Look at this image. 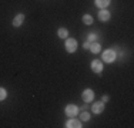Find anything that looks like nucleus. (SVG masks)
I'll list each match as a JSON object with an SVG mask.
<instances>
[{
  "label": "nucleus",
  "mask_w": 134,
  "mask_h": 128,
  "mask_svg": "<svg viewBox=\"0 0 134 128\" xmlns=\"http://www.w3.org/2000/svg\"><path fill=\"white\" fill-rule=\"evenodd\" d=\"M66 127L67 128H80L81 127V123L77 120H69L66 123Z\"/></svg>",
  "instance_id": "8"
},
{
  "label": "nucleus",
  "mask_w": 134,
  "mask_h": 128,
  "mask_svg": "<svg viewBox=\"0 0 134 128\" xmlns=\"http://www.w3.org/2000/svg\"><path fill=\"white\" fill-rule=\"evenodd\" d=\"M116 57H117V54L114 50H106L103 53V60L106 63H113L114 60H116Z\"/></svg>",
  "instance_id": "1"
},
{
  "label": "nucleus",
  "mask_w": 134,
  "mask_h": 128,
  "mask_svg": "<svg viewBox=\"0 0 134 128\" xmlns=\"http://www.w3.org/2000/svg\"><path fill=\"white\" fill-rule=\"evenodd\" d=\"M103 63L100 61V60H94V61H91V70H93L94 73H101L103 71Z\"/></svg>",
  "instance_id": "5"
},
{
  "label": "nucleus",
  "mask_w": 134,
  "mask_h": 128,
  "mask_svg": "<svg viewBox=\"0 0 134 128\" xmlns=\"http://www.w3.org/2000/svg\"><path fill=\"white\" fill-rule=\"evenodd\" d=\"M91 110H93V113H94V114H100V113H103V110H104V104H103V101H101V102H94L93 107H91Z\"/></svg>",
  "instance_id": "6"
},
{
  "label": "nucleus",
  "mask_w": 134,
  "mask_h": 128,
  "mask_svg": "<svg viewBox=\"0 0 134 128\" xmlns=\"http://www.w3.org/2000/svg\"><path fill=\"white\" fill-rule=\"evenodd\" d=\"M23 21H24V16L23 14H17L14 17V20H13V26L14 27H19V26L23 24Z\"/></svg>",
  "instance_id": "9"
},
{
  "label": "nucleus",
  "mask_w": 134,
  "mask_h": 128,
  "mask_svg": "<svg viewBox=\"0 0 134 128\" xmlns=\"http://www.w3.org/2000/svg\"><path fill=\"white\" fill-rule=\"evenodd\" d=\"M90 50H91V53L97 54V53H100V50H101V46H100L98 43H96V41H93V43L90 44Z\"/></svg>",
  "instance_id": "10"
},
{
  "label": "nucleus",
  "mask_w": 134,
  "mask_h": 128,
  "mask_svg": "<svg viewBox=\"0 0 134 128\" xmlns=\"http://www.w3.org/2000/svg\"><path fill=\"white\" fill-rule=\"evenodd\" d=\"M66 114L69 115V117H76V115L79 114V108L76 107V105L70 104V105H67V107H66Z\"/></svg>",
  "instance_id": "4"
},
{
  "label": "nucleus",
  "mask_w": 134,
  "mask_h": 128,
  "mask_svg": "<svg viewBox=\"0 0 134 128\" xmlns=\"http://www.w3.org/2000/svg\"><path fill=\"white\" fill-rule=\"evenodd\" d=\"M110 4V0H96V6L100 9H106Z\"/></svg>",
  "instance_id": "11"
},
{
  "label": "nucleus",
  "mask_w": 134,
  "mask_h": 128,
  "mask_svg": "<svg viewBox=\"0 0 134 128\" xmlns=\"http://www.w3.org/2000/svg\"><path fill=\"white\" fill-rule=\"evenodd\" d=\"M83 47H84L86 50H88V49H90V41H86V43L83 44Z\"/></svg>",
  "instance_id": "17"
},
{
  "label": "nucleus",
  "mask_w": 134,
  "mask_h": 128,
  "mask_svg": "<svg viewBox=\"0 0 134 128\" xmlns=\"http://www.w3.org/2000/svg\"><path fill=\"white\" fill-rule=\"evenodd\" d=\"M81 98H83V101H86V102H91L94 98V92L91 91V90H84L83 94H81Z\"/></svg>",
  "instance_id": "3"
},
{
  "label": "nucleus",
  "mask_w": 134,
  "mask_h": 128,
  "mask_svg": "<svg viewBox=\"0 0 134 128\" xmlns=\"http://www.w3.org/2000/svg\"><path fill=\"white\" fill-rule=\"evenodd\" d=\"M57 34H59V37H62V38H66V37H67V34H69V31H67V28L62 27V28H59V31H57Z\"/></svg>",
  "instance_id": "12"
},
{
  "label": "nucleus",
  "mask_w": 134,
  "mask_h": 128,
  "mask_svg": "<svg viewBox=\"0 0 134 128\" xmlns=\"http://www.w3.org/2000/svg\"><path fill=\"white\" fill-rule=\"evenodd\" d=\"M83 23L84 24H91L93 23V17H91L90 14H84L83 16Z\"/></svg>",
  "instance_id": "13"
},
{
  "label": "nucleus",
  "mask_w": 134,
  "mask_h": 128,
  "mask_svg": "<svg viewBox=\"0 0 134 128\" xmlns=\"http://www.w3.org/2000/svg\"><path fill=\"white\" fill-rule=\"evenodd\" d=\"M98 19H100L101 21H107L108 19H110V13H108L106 9H101V10L98 11Z\"/></svg>",
  "instance_id": "7"
},
{
  "label": "nucleus",
  "mask_w": 134,
  "mask_h": 128,
  "mask_svg": "<svg viewBox=\"0 0 134 128\" xmlns=\"http://www.w3.org/2000/svg\"><path fill=\"white\" fill-rule=\"evenodd\" d=\"M94 40H96V34H93V33H90V34H88V41H91V43H93Z\"/></svg>",
  "instance_id": "16"
},
{
  "label": "nucleus",
  "mask_w": 134,
  "mask_h": 128,
  "mask_svg": "<svg viewBox=\"0 0 134 128\" xmlns=\"http://www.w3.org/2000/svg\"><path fill=\"white\" fill-rule=\"evenodd\" d=\"M64 46H66V50L69 53H73V51H76V49H77V41L74 38H67Z\"/></svg>",
  "instance_id": "2"
},
{
  "label": "nucleus",
  "mask_w": 134,
  "mask_h": 128,
  "mask_svg": "<svg viewBox=\"0 0 134 128\" xmlns=\"http://www.w3.org/2000/svg\"><path fill=\"white\" fill-rule=\"evenodd\" d=\"M108 100V97H107V95H104V97H103V100H101V101H104V102H106Z\"/></svg>",
  "instance_id": "18"
},
{
  "label": "nucleus",
  "mask_w": 134,
  "mask_h": 128,
  "mask_svg": "<svg viewBox=\"0 0 134 128\" xmlns=\"http://www.w3.org/2000/svg\"><path fill=\"white\" fill-rule=\"evenodd\" d=\"M80 118H81L83 121H88V120H90V114H88V113H83L80 115Z\"/></svg>",
  "instance_id": "14"
},
{
  "label": "nucleus",
  "mask_w": 134,
  "mask_h": 128,
  "mask_svg": "<svg viewBox=\"0 0 134 128\" xmlns=\"http://www.w3.org/2000/svg\"><path fill=\"white\" fill-rule=\"evenodd\" d=\"M6 98V90L0 87V101H3Z\"/></svg>",
  "instance_id": "15"
}]
</instances>
